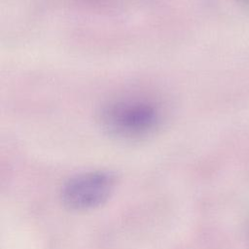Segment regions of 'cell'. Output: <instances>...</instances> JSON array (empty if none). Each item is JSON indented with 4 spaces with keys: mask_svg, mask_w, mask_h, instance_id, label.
I'll return each mask as SVG.
<instances>
[{
    "mask_svg": "<svg viewBox=\"0 0 249 249\" xmlns=\"http://www.w3.org/2000/svg\"><path fill=\"white\" fill-rule=\"evenodd\" d=\"M116 186L109 171H89L70 178L62 187V203L71 210H90L106 202Z\"/></svg>",
    "mask_w": 249,
    "mask_h": 249,
    "instance_id": "cell-2",
    "label": "cell"
},
{
    "mask_svg": "<svg viewBox=\"0 0 249 249\" xmlns=\"http://www.w3.org/2000/svg\"><path fill=\"white\" fill-rule=\"evenodd\" d=\"M99 115L103 128L111 135L123 139L149 136L162 122L160 105L142 96L113 99L102 107Z\"/></svg>",
    "mask_w": 249,
    "mask_h": 249,
    "instance_id": "cell-1",
    "label": "cell"
}]
</instances>
